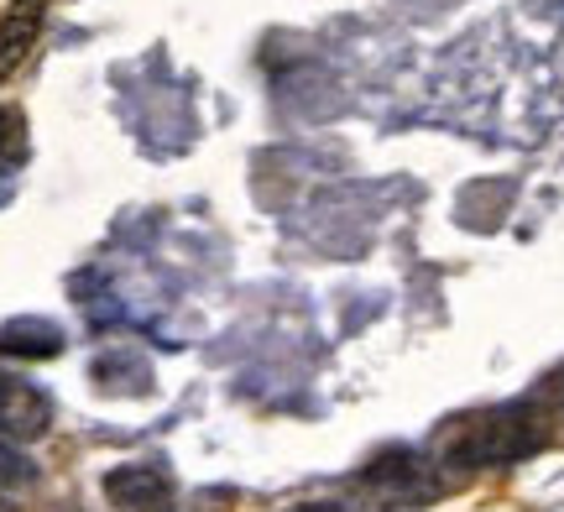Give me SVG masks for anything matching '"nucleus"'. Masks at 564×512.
<instances>
[{
  "label": "nucleus",
  "mask_w": 564,
  "mask_h": 512,
  "mask_svg": "<svg viewBox=\"0 0 564 512\" xmlns=\"http://www.w3.org/2000/svg\"><path fill=\"white\" fill-rule=\"evenodd\" d=\"M544 445V429H533L528 408H497L481 418H465L455 439H449V460L455 466H507L523 460Z\"/></svg>",
  "instance_id": "f257e3e1"
},
{
  "label": "nucleus",
  "mask_w": 564,
  "mask_h": 512,
  "mask_svg": "<svg viewBox=\"0 0 564 512\" xmlns=\"http://www.w3.org/2000/svg\"><path fill=\"white\" fill-rule=\"evenodd\" d=\"M100 487H105V502L116 512H167L173 497H178L173 476L162 466H152V460H126L116 471H105Z\"/></svg>",
  "instance_id": "f03ea898"
},
{
  "label": "nucleus",
  "mask_w": 564,
  "mask_h": 512,
  "mask_svg": "<svg viewBox=\"0 0 564 512\" xmlns=\"http://www.w3.org/2000/svg\"><path fill=\"white\" fill-rule=\"evenodd\" d=\"M47 429H53V397L26 377L0 371V434L17 439V445H32Z\"/></svg>",
  "instance_id": "7ed1b4c3"
},
{
  "label": "nucleus",
  "mask_w": 564,
  "mask_h": 512,
  "mask_svg": "<svg viewBox=\"0 0 564 512\" xmlns=\"http://www.w3.org/2000/svg\"><path fill=\"white\" fill-rule=\"evenodd\" d=\"M42 21H47V0H11L6 17H0V84L17 74L26 53L37 47Z\"/></svg>",
  "instance_id": "20e7f679"
},
{
  "label": "nucleus",
  "mask_w": 564,
  "mask_h": 512,
  "mask_svg": "<svg viewBox=\"0 0 564 512\" xmlns=\"http://www.w3.org/2000/svg\"><path fill=\"white\" fill-rule=\"evenodd\" d=\"M63 329L53 319H42V314H17V319H6L0 325V356H21V361H53L63 356Z\"/></svg>",
  "instance_id": "39448f33"
},
{
  "label": "nucleus",
  "mask_w": 564,
  "mask_h": 512,
  "mask_svg": "<svg viewBox=\"0 0 564 512\" xmlns=\"http://www.w3.org/2000/svg\"><path fill=\"white\" fill-rule=\"evenodd\" d=\"M0 481H11V487H32L37 481V466L21 455V445L17 439H6L0 434Z\"/></svg>",
  "instance_id": "423d86ee"
},
{
  "label": "nucleus",
  "mask_w": 564,
  "mask_h": 512,
  "mask_svg": "<svg viewBox=\"0 0 564 512\" xmlns=\"http://www.w3.org/2000/svg\"><path fill=\"white\" fill-rule=\"evenodd\" d=\"M11 152H21V116L0 105V157H11Z\"/></svg>",
  "instance_id": "0eeeda50"
},
{
  "label": "nucleus",
  "mask_w": 564,
  "mask_h": 512,
  "mask_svg": "<svg viewBox=\"0 0 564 512\" xmlns=\"http://www.w3.org/2000/svg\"><path fill=\"white\" fill-rule=\"evenodd\" d=\"M282 512H345L340 502H293V508H282Z\"/></svg>",
  "instance_id": "6e6552de"
}]
</instances>
